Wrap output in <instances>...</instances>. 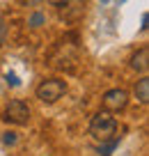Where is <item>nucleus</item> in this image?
<instances>
[{"label":"nucleus","mask_w":149,"mask_h":156,"mask_svg":"<svg viewBox=\"0 0 149 156\" xmlns=\"http://www.w3.org/2000/svg\"><path fill=\"white\" fill-rule=\"evenodd\" d=\"M16 140H19V133H16V131H5V133H2V145L14 147Z\"/></svg>","instance_id":"7"},{"label":"nucleus","mask_w":149,"mask_h":156,"mask_svg":"<svg viewBox=\"0 0 149 156\" xmlns=\"http://www.w3.org/2000/svg\"><path fill=\"white\" fill-rule=\"evenodd\" d=\"M44 21H46V19H44L41 12H34V14L28 19V25H30V28H39V25H44Z\"/></svg>","instance_id":"8"},{"label":"nucleus","mask_w":149,"mask_h":156,"mask_svg":"<svg viewBox=\"0 0 149 156\" xmlns=\"http://www.w3.org/2000/svg\"><path fill=\"white\" fill-rule=\"evenodd\" d=\"M90 133L96 138V140H101V142L110 140V138L117 133V119L108 110H99L90 119Z\"/></svg>","instance_id":"1"},{"label":"nucleus","mask_w":149,"mask_h":156,"mask_svg":"<svg viewBox=\"0 0 149 156\" xmlns=\"http://www.w3.org/2000/svg\"><path fill=\"white\" fill-rule=\"evenodd\" d=\"M67 94V83L62 78H46L37 87V99L41 103H55Z\"/></svg>","instance_id":"2"},{"label":"nucleus","mask_w":149,"mask_h":156,"mask_svg":"<svg viewBox=\"0 0 149 156\" xmlns=\"http://www.w3.org/2000/svg\"><path fill=\"white\" fill-rule=\"evenodd\" d=\"M101 2H103V5H108V2H110V0H101Z\"/></svg>","instance_id":"12"},{"label":"nucleus","mask_w":149,"mask_h":156,"mask_svg":"<svg viewBox=\"0 0 149 156\" xmlns=\"http://www.w3.org/2000/svg\"><path fill=\"white\" fill-rule=\"evenodd\" d=\"M147 21H149V16L142 14V25H140V30H142V32H147Z\"/></svg>","instance_id":"11"},{"label":"nucleus","mask_w":149,"mask_h":156,"mask_svg":"<svg viewBox=\"0 0 149 156\" xmlns=\"http://www.w3.org/2000/svg\"><path fill=\"white\" fill-rule=\"evenodd\" d=\"M5 80H7V85H12V87H19V78H16V73H5Z\"/></svg>","instance_id":"10"},{"label":"nucleus","mask_w":149,"mask_h":156,"mask_svg":"<svg viewBox=\"0 0 149 156\" xmlns=\"http://www.w3.org/2000/svg\"><path fill=\"white\" fill-rule=\"evenodd\" d=\"M131 69L138 71V73H144L149 69V48L147 46H142L138 53H133V58H131Z\"/></svg>","instance_id":"5"},{"label":"nucleus","mask_w":149,"mask_h":156,"mask_svg":"<svg viewBox=\"0 0 149 156\" xmlns=\"http://www.w3.org/2000/svg\"><path fill=\"white\" fill-rule=\"evenodd\" d=\"M135 99H138L140 103H144V106L149 103V78L147 76H142L138 83H135Z\"/></svg>","instance_id":"6"},{"label":"nucleus","mask_w":149,"mask_h":156,"mask_svg":"<svg viewBox=\"0 0 149 156\" xmlns=\"http://www.w3.org/2000/svg\"><path fill=\"white\" fill-rule=\"evenodd\" d=\"M101 103H103V108H106L108 112H119V110H124V108L129 106V92L122 90V87L108 90V92L103 94Z\"/></svg>","instance_id":"4"},{"label":"nucleus","mask_w":149,"mask_h":156,"mask_svg":"<svg viewBox=\"0 0 149 156\" xmlns=\"http://www.w3.org/2000/svg\"><path fill=\"white\" fill-rule=\"evenodd\" d=\"M2 119L9 124H28L30 119V108L25 101H21V99H12L9 103H7L5 108V115H2Z\"/></svg>","instance_id":"3"},{"label":"nucleus","mask_w":149,"mask_h":156,"mask_svg":"<svg viewBox=\"0 0 149 156\" xmlns=\"http://www.w3.org/2000/svg\"><path fill=\"white\" fill-rule=\"evenodd\" d=\"M117 142H119V140L115 138V140H112V142H108L106 147H99V154H101V156H110V151L117 147Z\"/></svg>","instance_id":"9"}]
</instances>
